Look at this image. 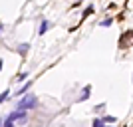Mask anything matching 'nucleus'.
Masks as SVG:
<instances>
[{
  "label": "nucleus",
  "instance_id": "9d476101",
  "mask_svg": "<svg viewBox=\"0 0 133 127\" xmlns=\"http://www.w3.org/2000/svg\"><path fill=\"white\" fill-rule=\"evenodd\" d=\"M103 123H115V117L113 115H105L103 117Z\"/></svg>",
  "mask_w": 133,
  "mask_h": 127
},
{
  "label": "nucleus",
  "instance_id": "6e6552de",
  "mask_svg": "<svg viewBox=\"0 0 133 127\" xmlns=\"http://www.w3.org/2000/svg\"><path fill=\"white\" fill-rule=\"evenodd\" d=\"M94 127H105L103 119H99V117H95V119H94Z\"/></svg>",
  "mask_w": 133,
  "mask_h": 127
},
{
  "label": "nucleus",
  "instance_id": "9b49d317",
  "mask_svg": "<svg viewBox=\"0 0 133 127\" xmlns=\"http://www.w3.org/2000/svg\"><path fill=\"white\" fill-rule=\"evenodd\" d=\"M2 127H14V121H10V119L6 117L4 121H2Z\"/></svg>",
  "mask_w": 133,
  "mask_h": 127
},
{
  "label": "nucleus",
  "instance_id": "f03ea898",
  "mask_svg": "<svg viewBox=\"0 0 133 127\" xmlns=\"http://www.w3.org/2000/svg\"><path fill=\"white\" fill-rule=\"evenodd\" d=\"M8 119H10V121H20V123H26L28 115H26V111H22V109H16V111H12L10 115H8Z\"/></svg>",
  "mask_w": 133,
  "mask_h": 127
},
{
  "label": "nucleus",
  "instance_id": "f8f14e48",
  "mask_svg": "<svg viewBox=\"0 0 133 127\" xmlns=\"http://www.w3.org/2000/svg\"><path fill=\"white\" fill-rule=\"evenodd\" d=\"M91 12H94V6H88V8L83 10V16H88V14H91Z\"/></svg>",
  "mask_w": 133,
  "mask_h": 127
},
{
  "label": "nucleus",
  "instance_id": "423d86ee",
  "mask_svg": "<svg viewBox=\"0 0 133 127\" xmlns=\"http://www.w3.org/2000/svg\"><path fill=\"white\" fill-rule=\"evenodd\" d=\"M28 48H30V44H20V46H18V54H24V56H26L28 54Z\"/></svg>",
  "mask_w": 133,
  "mask_h": 127
},
{
  "label": "nucleus",
  "instance_id": "1a4fd4ad",
  "mask_svg": "<svg viewBox=\"0 0 133 127\" xmlns=\"http://www.w3.org/2000/svg\"><path fill=\"white\" fill-rule=\"evenodd\" d=\"M111 22H113V20H111V18H105V20H101V22H99V26H111Z\"/></svg>",
  "mask_w": 133,
  "mask_h": 127
},
{
  "label": "nucleus",
  "instance_id": "7ed1b4c3",
  "mask_svg": "<svg viewBox=\"0 0 133 127\" xmlns=\"http://www.w3.org/2000/svg\"><path fill=\"white\" fill-rule=\"evenodd\" d=\"M89 93H91V85H85V88L82 89V93H79L78 101H85V99L89 97Z\"/></svg>",
  "mask_w": 133,
  "mask_h": 127
},
{
  "label": "nucleus",
  "instance_id": "20e7f679",
  "mask_svg": "<svg viewBox=\"0 0 133 127\" xmlns=\"http://www.w3.org/2000/svg\"><path fill=\"white\" fill-rule=\"evenodd\" d=\"M50 26H52V24L48 22V20H42V24H40V30H38V34H40V36H42V34H46L48 30H50Z\"/></svg>",
  "mask_w": 133,
  "mask_h": 127
},
{
  "label": "nucleus",
  "instance_id": "f257e3e1",
  "mask_svg": "<svg viewBox=\"0 0 133 127\" xmlns=\"http://www.w3.org/2000/svg\"><path fill=\"white\" fill-rule=\"evenodd\" d=\"M38 107V97L34 93H26L24 97H20V101H18L16 109H22V111H30V109H36Z\"/></svg>",
  "mask_w": 133,
  "mask_h": 127
},
{
  "label": "nucleus",
  "instance_id": "0eeeda50",
  "mask_svg": "<svg viewBox=\"0 0 133 127\" xmlns=\"http://www.w3.org/2000/svg\"><path fill=\"white\" fill-rule=\"evenodd\" d=\"M6 99H10V89H6V91H2V95H0V101L4 103Z\"/></svg>",
  "mask_w": 133,
  "mask_h": 127
},
{
  "label": "nucleus",
  "instance_id": "ddd939ff",
  "mask_svg": "<svg viewBox=\"0 0 133 127\" xmlns=\"http://www.w3.org/2000/svg\"><path fill=\"white\" fill-rule=\"evenodd\" d=\"M26 77H28V73H26V72H24V73H22V76L18 77V82H24V79H26Z\"/></svg>",
  "mask_w": 133,
  "mask_h": 127
},
{
  "label": "nucleus",
  "instance_id": "39448f33",
  "mask_svg": "<svg viewBox=\"0 0 133 127\" xmlns=\"http://www.w3.org/2000/svg\"><path fill=\"white\" fill-rule=\"evenodd\" d=\"M32 88V79H30V82H26V85H24V88H20L18 89V95H20V97H24V95L28 93V89Z\"/></svg>",
  "mask_w": 133,
  "mask_h": 127
}]
</instances>
